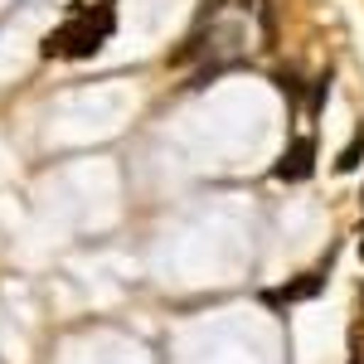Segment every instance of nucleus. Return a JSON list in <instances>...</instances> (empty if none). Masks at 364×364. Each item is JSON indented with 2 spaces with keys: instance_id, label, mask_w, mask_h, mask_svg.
Returning <instances> with one entry per match:
<instances>
[{
  "instance_id": "f257e3e1",
  "label": "nucleus",
  "mask_w": 364,
  "mask_h": 364,
  "mask_svg": "<svg viewBox=\"0 0 364 364\" xmlns=\"http://www.w3.org/2000/svg\"><path fill=\"white\" fill-rule=\"evenodd\" d=\"M117 29V0H73V15L44 34V58H92Z\"/></svg>"
},
{
  "instance_id": "f03ea898",
  "label": "nucleus",
  "mask_w": 364,
  "mask_h": 364,
  "mask_svg": "<svg viewBox=\"0 0 364 364\" xmlns=\"http://www.w3.org/2000/svg\"><path fill=\"white\" fill-rule=\"evenodd\" d=\"M311 170H316V141H311V136H296L287 151H282V161L272 166V180L301 185V180H311Z\"/></svg>"
},
{
  "instance_id": "7ed1b4c3",
  "label": "nucleus",
  "mask_w": 364,
  "mask_h": 364,
  "mask_svg": "<svg viewBox=\"0 0 364 364\" xmlns=\"http://www.w3.org/2000/svg\"><path fill=\"white\" fill-rule=\"evenodd\" d=\"M321 287H326V272H306L301 282H287L282 291H267V301H311Z\"/></svg>"
},
{
  "instance_id": "20e7f679",
  "label": "nucleus",
  "mask_w": 364,
  "mask_h": 364,
  "mask_svg": "<svg viewBox=\"0 0 364 364\" xmlns=\"http://www.w3.org/2000/svg\"><path fill=\"white\" fill-rule=\"evenodd\" d=\"M360 156H364V132H360V136H355V141H350L345 151H340L336 170H360Z\"/></svg>"
},
{
  "instance_id": "39448f33",
  "label": "nucleus",
  "mask_w": 364,
  "mask_h": 364,
  "mask_svg": "<svg viewBox=\"0 0 364 364\" xmlns=\"http://www.w3.org/2000/svg\"><path fill=\"white\" fill-rule=\"evenodd\" d=\"M326 97H331V73H326V78H316V83H311V97H306V112L316 117V112H321V107H326Z\"/></svg>"
}]
</instances>
